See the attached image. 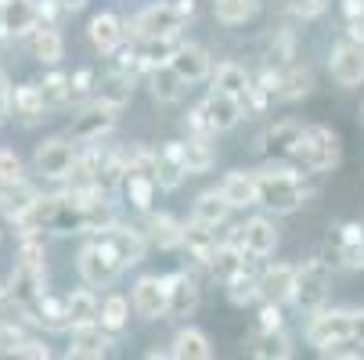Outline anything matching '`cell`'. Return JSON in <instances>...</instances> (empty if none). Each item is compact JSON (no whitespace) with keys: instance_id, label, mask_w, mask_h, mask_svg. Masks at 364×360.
<instances>
[{"instance_id":"obj_1","label":"cell","mask_w":364,"mask_h":360,"mask_svg":"<svg viewBox=\"0 0 364 360\" xmlns=\"http://www.w3.org/2000/svg\"><path fill=\"white\" fill-rule=\"evenodd\" d=\"M195 15V0H159L148 4L141 15L130 18V36L134 40H155V36H177L181 26Z\"/></svg>"},{"instance_id":"obj_2","label":"cell","mask_w":364,"mask_h":360,"mask_svg":"<svg viewBox=\"0 0 364 360\" xmlns=\"http://www.w3.org/2000/svg\"><path fill=\"white\" fill-rule=\"evenodd\" d=\"M339 151H343V144H339L336 130H328V126H303L299 144H296L289 163H296V166H303L310 173H328V170L339 166Z\"/></svg>"},{"instance_id":"obj_3","label":"cell","mask_w":364,"mask_h":360,"mask_svg":"<svg viewBox=\"0 0 364 360\" xmlns=\"http://www.w3.org/2000/svg\"><path fill=\"white\" fill-rule=\"evenodd\" d=\"M252 177H256V202L274 213H296L306 202V187L299 184L292 170H264Z\"/></svg>"},{"instance_id":"obj_4","label":"cell","mask_w":364,"mask_h":360,"mask_svg":"<svg viewBox=\"0 0 364 360\" xmlns=\"http://www.w3.org/2000/svg\"><path fill=\"white\" fill-rule=\"evenodd\" d=\"M328 285H332V271L328 260H306L303 267H296V281H292V302L299 310L314 314L328 299Z\"/></svg>"},{"instance_id":"obj_5","label":"cell","mask_w":364,"mask_h":360,"mask_svg":"<svg viewBox=\"0 0 364 360\" xmlns=\"http://www.w3.org/2000/svg\"><path fill=\"white\" fill-rule=\"evenodd\" d=\"M119 112H123V109L109 105V101H101V97L87 101V105L73 116V123H69V141H76V144H94V141H101V137L116 126Z\"/></svg>"},{"instance_id":"obj_6","label":"cell","mask_w":364,"mask_h":360,"mask_svg":"<svg viewBox=\"0 0 364 360\" xmlns=\"http://www.w3.org/2000/svg\"><path fill=\"white\" fill-rule=\"evenodd\" d=\"M76 267H80V278H83L87 285H109V281H116L119 271H123L116 249H112L105 238H97V241L83 245Z\"/></svg>"},{"instance_id":"obj_7","label":"cell","mask_w":364,"mask_h":360,"mask_svg":"<svg viewBox=\"0 0 364 360\" xmlns=\"http://www.w3.org/2000/svg\"><path fill=\"white\" fill-rule=\"evenodd\" d=\"M43 281H47V267H43V263L18 260V263L11 267V274H8V288H4V295H8V302H15L18 310L26 314L29 306L43 295Z\"/></svg>"},{"instance_id":"obj_8","label":"cell","mask_w":364,"mask_h":360,"mask_svg":"<svg viewBox=\"0 0 364 360\" xmlns=\"http://www.w3.org/2000/svg\"><path fill=\"white\" fill-rule=\"evenodd\" d=\"M328 263H339L346 271H364V227L346 220L328 234Z\"/></svg>"},{"instance_id":"obj_9","label":"cell","mask_w":364,"mask_h":360,"mask_svg":"<svg viewBox=\"0 0 364 360\" xmlns=\"http://www.w3.org/2000/svg\"><path fill=\"white\" fill-rule=\"evenodd\" d=\"M73 163H76V148L69 137H50L36 148L33 156V166L36 173H43L47 180H65L73 173Z\"/></svg>"},{"instance_id":"obj_10","label":"cell","mask_w":364,"mask_h":360,"mask_svg":"<svg viewBox=\"0 0 364 360\" xmlns=\"http://www.w3.org/2000/svg\"><path fill=\"white\" fill-rule=\"evenodd\" d=\"M328 69H332V80L346 90L360 87L364 83V43H353V40H339L332 47V58H328Z\"/></svg>"},{"instance_id":"obj_11","label":"cell","mask_w":364,"mask_h":360,"mask_svg":"<svg viewBox=\"0 0 364 360\" xmlns=\"http://www.w3.org/2000/svg\"><path fill=\"white\" fill-rule=\"evenodd\" d=\"M299 133H303V123H296V119H282V123L267 126L259 133V156L274 159V163H289L299 144Z\"/></svg>"},{"instance_id":"obj_12","label":"cell","mask_w":364,"mask_h":360,"mask_svg":"<svg viewBox=\"0 0 364 360\" xmlns=\"http://www.w3.org/2000/svg\"><path fill=\"white\" fill-rule=\"evenodd\" d=\"M343 339H350V310H314V317L306 324V342L325 349Z\"/></svg>"},{"instance_id":"obj_13","label":"cell","mask_w":364,"mask_h":360,"mask_svg":"<svg viewBox=\"0 0 364 360\" xmlns=\"http://www.w3.org/2000/svg\"><path fill=\"white\" fill-rule=\"evenodd\" d=\"M242 97H235V94H228V90H210V97L202 101V116H205V123H210V130L213 133H224V130H231V126H238V119H242Z\"/></svg>"},{"instance_id":"obj_14","label":"cell","mask_w":364,"mask_h":360,"mask_svg":"<svg viewBox=\"0 0 364 360\" xmlns=\"http://www.w3.org/2000/svg\"><path fill=\"white\" fill-rule=\"evenodd\" d=\"M130 306H134V314L144 317V321H159L166 317V281L163 278H141L134 285V295H130Z\"/></svg>"},{"instance_id":"obj_15","label":"cell","mask_w":364,"mask_h":360,"mask_svg":"<svg viewBox=\"0 0 364 360\" xmlns=\"http://www.w3.org/2000/svg\"><path fill=\"white\" fill-rule=\"evenodd\" d=\"M166 317L184 321L198 310V285L188 274H166Z\"/></svg>"},{"instance_id":"obj_16","label":"cell","mask_w":364,"mask_h":360,"mask_svg":"<svg viewBox=\"0 0 364 360\" xmlns=\"http://www.w3.org/2000/svg\"><path fill=\"white\" fill-rule=\"evenodd\" d=\"M101 238H105V241L116 249L123 271L134 267V263H141V260H144V252H148V238H144V231H137V227L112 224V227H105V234H101Z\"/></svg>"},{"instance_id":"obj_17","label":"cell","mask_w":364,"mask_h":360,"mask_svg":"<svg viewBox=\"0 0 364 360\" xmlns=\"http://www.w3.org/2000/svg\"><path fill=\"white\" fill-rule=\"evenodd\" d=\"M170 69L184 83H202L210 76V50L202 43H177V50L170 55Z\"/></svg>"},{"instance_id":"obj_18","label":"cell","mask_w":364,"mask_h":360,"mask_svg":"<svg viewBox=\"0 0 364 360\" xmlns=\"http://www.w3.org/2000/svg\"><path fill=\"white\" fill-rule=\"evenodd\" d=\"M245 353L256 360H289L292 356V339L282 328H256L245 339Z\"/></svg>"},{"instance_id":"obj_19","label":"cell","mask_w":364,"mask_h":360,"mask_svg":"<svg viewBox=\"0 0 364 360\" xmlns=\"http://www.w3.org/2000/svg\"><path fill=\"white\" fill-rule=\"evenodd\" d=\"M238 241L245 249V256H271L278 249V227L267 217H252L245 227H238Z\"/></svg>"},{"instance_id":"obj_20","label":"cell","mask_w":364,"mask_h":360,"mask_svg":"<svg viewBox=\"0 0 364 360\" xmlns=\"http://www.w3.org/2000/svg\"><path fill=\"white\" fill-rule=\"evenodd\" d=\"M36 26V0H0V29L8 36H29Z\"/></svg>"},{"instance_id":"obj_21","label":"cell","mask_w":364,"mask_h":360,"mask_svg":"<svg viewBox=\"0 0 364 360\" xmlns=\"http://www.w3.org/2000/svg\"><path fill=\"white\" fill-rule=\"evenodd\" d=\"M292 281H296V267L292 263H271L259 274V299L267 302H289L292 299Z\"/></svg>"},{"instance_id":"obj_22","label":"cell","mask_w":364,"mask_h":360,"mask_svg":"<svg viewBox=\"0 0 364 360\" xmlns=\"http://www.w3.org/2000/svg\"><path fill=\"white\" fill-rule=\"evenodd\" d=\"M29 50H33V58L43 62V65H58L62 55H65V40L55 26H47V22H36L33 33H29Z\"/></svg>"},{"instance_id":"obj_23","label":"cell","mask_w":364,"mask_h":360,"mask_svg":"<svg viewBox=\"0 0 364 360\" xmlns=\"http://www.w3.org/2000/svg\"><path fill=\"white\" fill-rule=\"evenodd\" d=\"M181 245L195 256L198 263H205V260L213 256V249L220 245V241H217V227H213V224H202V220L191 217L188 224H181Z\"/></svg>"},{"instance_id":"obj_24","label":"cell","mask_w":364,"mask_h":360,"mask_svg":"<svg viewBox=\"0 0 364 360\" xmlns=\"http://www.w3.org/2000/svg\"><path fill=\"white\" fill-rule=\"evenodd\" d=\"M112 346V335L101 328V324H83L73 328V342H69V356H83V360H97L105 356Z\"/></svg>"},{"instance_id":"obj_25","label":"cell","mask_w":364,"mask_h":360,"mask_svg":"<svg viewBox=\"0 0 364 360\" xmlns=\"http://www.w3.org/2000/svg\"><path fill=\"white\" fill-rule=\"evenodd\" d=\"M87 36H90V43L101 50V55H112V50L123 43V36H127V26H123L112 11H101V15L90 18Z\"/></svg>"},{"instance_id":"obj_26","label":"cell","mask_w":364,"mask_h":360,"mask_svg":"<svg viewBox=\"0 0 364 360\" xmlns=\"http://www.w3.org/2000/svg\"><path fill=\"white\" fill-rule=\"evenodd\" d=\"M177 151H181V166H184L188 177L205 173V170L217 163V148L210 144V137H188V141H177Z\"/></svg>"},{"instance_id":"obj_27","label":"cell","mask_w":364,"mask_h":360,"mask_svg":"<svg viewBox=\"0 0 364 360\" xmlns=\"http://www.w3.org/2000/svg\"><path fill=\"white\" fill-rule=\"evenodd\" d=\"M26 317L33 321V324H40V328H47V332H65L69 328V317H65V299H58V295H40L29 310H26Z\"/></svg>"},{"instance_id":"obj_28","label":"cell","mask_w":364,"mask_h":360,"mask_svg":"<svg viewBox=\"0 0 364 360\" xmlns=\"http://www.w3.org/2000/svg\"><path fill=\"white\" fill-rule=\"evenodd\" d=\"M184 177H188V173H184V166H181L177 141H170L163 151H155V184H159V191H177Z\"/></svg>"},{"instance_id":"obj_29","label":"cell","mask_w":364,"mask_h":360,"mask_svg":"<svg viewBox=\"0 0 364 360\" xmlns=\"http://www.w3.org/2000/svg\"><path fill=\"white\" fill-rule=\"evenodd\" d=\"M148 83H151V97L163 101V105H173V101H181V94H184V87H188V83L170 69V62L148 69Z\"/></svg>"},{"instance_id":"obj_30","label":"cell","mask_w":364,"mask_h":360,"mask_svg":"<svg viewBox=\"0 0 364 360\" xmlns=\"http://www.w3.org/2000/svg\"><path fill=\"white\" fill-rule=\"evenodd\" d=\"M8 112H15L26 123H36L47 109H43V97H40V83H22L11 87V101H8Z\"/></svg>"},{"instance_id":"obj_31","label":"cell","mask_w":364,"mask_h":360,"mask_svg":"<svg viewBox=\"0 0 364 360\" xmlns=\"http://www.w3.org/2000/svg\"><path fill=\"white\" fill-rule=\"evenodd\" d=\"M220 195L228 198L231 209H245V205H256V177L245 173V170H235V173L224 177Z\"/></svg>"},{"instance_id":"obj_32","label":"cell","mask_w":364,"mask_h":360,"mask_svg":"<svg viewBox=\"0 0 364 360\" xmlns=\"http://www.w3.org/2000/svg\"><path fill=\"white\" fill-rule=\"evenodd\" d=\"M245 249L242 245H217L213 249V256H210V260H205V267H210V274L213 278H220V281H228V278H235L238 271H245Z\"/></svg>"},{"instance_id":"obj_33","label":"cell","mask_w":364,"mask_h":360,"mask_svg":"<svg viewBox=\"0 0 364 360\" xmlns=\"http://www.w3.org/2000/svg\"><path fill=\"white\" fill-rule=\"evenodd\" d=\"M119 187H123L127 202L134 205V209H141V213H148L155 195H159V184H155V177H148V173H123Z\"/></svg>"},{"instance_id":"obj_34","label":"cell","mask_w":364,"mask_h":360,"mask_svg":"<svg viewBox=\"0 0 364 360\" xmlns=\"http://www.w3.org/2000/svg\"><path fill=\"white\" fill-rule=\"evenodd\" d=\"M148 245H159V249H177L181 245V224L170 213H151L148 209V227H144Z\"/></svg>"},{"instance_id":"obj_35","label":"cell","mask_w":364,"mask_h":360,"mask_svg":"<svg viewBox=\"0 0 364 360\" xmlns=\"http://www.w3.org/2000/svg\"><path fill=\"white\" fill-rule=\"evenodd\" d=\"M65 317H69V328L97 324V299L90 288H76L65 295Z\"/></svg>"},{"instance_id":"obj_36","label":"cell","mask_w":364,"mask_h":360,"mask_svg":"<svg viewBox=\"0 0 364 360\" xmlns=\"http://www.w3.org/2000/svg\"><path fill=\"white\" fill-rule=\"evenodd\" d=\"M97 324L105 328L109 335H119L130 324V302L123 295H105L97 302Z\"/></svg>"},{"instance_id":"obj_37","label":"cell","mask_w":364,"mask_h":360,"mask_svg":"<svg viewBox=\"0 0 364 360\" xmlns=\"http://www.w3.org/2000/svg\"><path fill=\"white\" fill-rule=\"evenodd\" d=\"M173 356H181V360H210L213 346H210V339H205V332L181 328L177 339H173Z\"/></svg>"},{"instance_id":"obj_38","label":"cell","mask_w":364,"mask_h":360,"mask_svg":"<svg viewBox=\"0 0 364 360\" xmlns=\"http://www.w3.org/2000/svg\"><path fill=\"white\" fill-rule=\"evenodd\" d=\"M228 213H231V205H228V198L220 195V187H217V191H202V195L195 198V209H191L195 220L213 224V227H220V224L228 220Z\"/></svg>"},{"instance_id":"obj_39","label":"cell","mask_w":364,"mask_h":360,"mask_svg":"<svg viewBox=\"0 0 364 360\" xmlns=\"http://www.w3.org/2000/svg\"><path fill=\"white\" fill-rule=\"evenodd\" d=\"M97 97H101V101H109V105H116V109H127V105H130V97H134V80H130L127 72L112 69L105 80L97 83Z\"/></svg>"},{"instance_id":"obj_40","label":"cell","mask_w":364,"mask_h":360,"mask_svg":"<svg viewBox=\"0 0 364 360\" xmlns=\"http://www.w3.org/2000/svg\"><path fill=\"white\" fill-rule=\"evenodd\" d=\"M310 90H314V72H310V65H292L289 72H282V83H278L282 101H299Z\"/></svg>"},{"instance_id":"obj_41","label":"cell","mask_w":364,"mask_h":360,"mask_svg":"<svg viewBox=\"0 0 364 360\" xmlns=\"http://www.w3.org/2000/svg\"><path fill=\"white\" fill-rule=\"evenodd\" d=\"M40 97H43V109H65L69 101L76 97L73 94V80L65 72H50L43 83H40Z\"/></svg>"},{"instance_id":"obj_42","label":"cell","mask_w":364,"mask_h":360,"mask_svg":"<svg viewBox=\"0 0 364 360\" xmlns=\"http://www.w3.org/2000/svg\"><path fill=\"white\" fill-rule=\"evenodd\" d=\"M33 198H36V191H33L26 180H0V209L8 213V220H11L18 209H26Z\"/></svg>"},{"instance_id":"obj_43","label":"cell","mask_w":364,"mask_h":360,"mask_svg":"<svg viewBox=\"0 0 364 360\" xmlns=\"http://www.w3.org/2000/svg\"><path fill=\"white\" fill-rule=\"evenodd\" d=\"M249 83H252L249 72H245L242 65H235V62H220L217 72H213V87H217V90H228V94H235V97H245Z\"/></svg>"},{"instance_id":"obj_44","label":"cell","mask_w":364,"mask_h":360,"mask_svg":"<svg viewBox=\"0 0 364 360\" xmlns=\"http://www.w3.org/2000/svg\"><path fill=\"white\" fill-rule=\"evenodd\" d=\"M224 285H228V299H231L235 306H242V310L259 299V278H252L249 271H238V274L228 278Z\"/></svg>"},{"instance_id":"obj_45","label":"cell","mask_w":364,"mask_h":360,"mask_svg":"<svg viewBox=\"0 0 364 360\" xmlns=\"http://www.w3.org/2000/svg\"><path fill=\"white\" fill-rule=\"evenodd\" d=\"M256 0H213V15L224 22V26H242L256 15Z\"/></svg>"},{"instance_id":"obj_46","label":"cell","mask_w":364,"mask_h":360,"mask_svg":"<svg viewBox=\"0 0 364 360\" xmlns=\"http://www.w3.org/2000/svg\"><path fill=\"white\" fill-rule=\"evenodd\" d=\"M11 353H15V356H29V360H47V356H50V349H47L40 339H26V335L11 346Z\"/></svg>"},{"instance_id":"obj_47","label":"cell","mask_w":364,"mask_h":360,"mask_svg":"<svg viewBox=\"0 0 364 360\" xmlns=\"http://www.w3.org/2000/svg\"><path fill=\"white\" fill-rule=\"evenodd\" d=\"M0 180H22V159L8 148H0Z\"/></svg>"},{"instance_id":"obj_48","label":"cell","mask_w":364,"mask_h":360,"mask_svg":"<svg viewBox=\"0 0 364 360\" xmlns=\"http://www.w3.org/2000/svg\"><path fill=\"white\" fill-rule=\"evenodd\" d=\"M184 130H188V137H213L210 123H205V116H202V105L184 116Z\"/></svg>"},{"instance_id":"obj_49","label":"cell","mask_w":364,"mask_h":360,"mask_svg":"<svg viewBox=\"0 0 364 360\" xmlns=\"http://www.w3.org/2000/svg\"><path fill=\"white\" fill-rule=\"evenodd\" d=\"M22 339V328L15 324V317H4V324H0V349H8L11 353V346Z\"/></svg>"},{"instance_id":"obj_50","label":"cell","mask_w":364,"mask_h":360,"mask_svg":"<svg viewBox=\"0 0 364 360\" xmlns=\"http://www.w3.org/2000/svg\"><path fill=\"white\" fill-rule=\"evenodd\" d=\"M259 328H282L278 302H267V299H264V310H259Z\"/></svg>"},{"instance_id":"obj_51","label":"cell","mask_w":364,"mask_h":360,"mask_svg":"<svg viewBox=\"0 0 364 360\" xmlns=\"http://www.w3.org/2000/svg\"><path fill=\"white\" fill-rule=\"evenodd\" d=\"M350 342L364 349V310H350Z\"/></svg>"},{"instance_id":"obj_52","label":"cell","mask_w":364,"mask_h":360,"mask_svg":"<svg viewBox=\"0 0 364 360\" xmlns=\"http://www.w3.org/2000/svg\"><path fill=\"white\" fill-rule=\"evenodd\" d=\"M69 80H73V94L80 97V94H87V90H90V83H94V72H90V69H80V72H73Z\"/></svg>"},{"instance_id":"obj_53","label":"cell","mask_w":364,"mask_h":360,"mask_svg":"<svg viewBox=\"0 0 364 360\" xmlns=\"http://www.w3.org/2000/svg\"><path fill=\"white\" fill-rule=\"evenodd\" d=\"M292 4H296V11H299L303 18H314V15L325 11V0H292Z\"/></svg>"},{"instance_id":"obj_54","label":"cell","mask_w":364,"mask_h":360,"mask_svg":"<svg viewBox=\"0 0 364 360\" xmlns=\"http://www.w3.org/2000/svg\"><path fill=\"white\" fill-rule=\"evenodd\" d=\"M346 40L364 43V15L360 18H346Z\"/></svg>"},{"instance_id":"obj_55","label":"cell","mask_w":364,"mask_h":360,"mask_svg":"<svg viewBox=\"0 0 364 360\" xmlns=\"http://www.w3.org/2000/svg\"><path fill=\"white\" fill-rule=\"evenodd\" d=\"M343 15L346 18H360L364 15V0H343Z\"/></svg>"},{"instance_id":"obj_56","label":"cell","mask_w":364,"mask_h":360,"mask_svg":"<svg viewBox=\"0 0 364 360\" xmlns=\"http://www.w3.org/2000/svg\"><path fill=\"white\" fill-rule=\"evenodd\" d=\"M8 101H11V83H8L4 72H0V112H8Z\"/></svg>"},{"instance_id":"obj_57","label":"cell","mask_w":364,"mask_h":360,"mask_svg":"<svg viewBox=\"0 0 364 360\" xmlns=\"http://www.w3.org/2000/svg\"><path fill=\"white\" fill-rule=\"evenodd\" d=\"M55 4H58L62 11H83V8H87V0H55Z\"/></svg>"},{"instance_id":"obj_58","label":"cell","mask_w":364,"mask_h":360,"mask_svg":"<svg viewBox=\"0 0 364 360\" xmlns=\"http://www.w3.org/2000/svg\"><path fill=\"white\" fill-rule=\"evenodd\" d=\"M360 123H364V101H360Z\"/></svg>"},{"instance_id":"obj_59","label":"cell","mask_w":364,"mask_h":360,"mask_svg":"<svg viewBox=\"0 0 364 360\" xmlns=\"http://www.w3.org/2000/svg\"><path fill=\"white\" fill-rule=\"evenodd\" d=\"M4 116H8V112H0V119H4Z\"/></svg>"},{"instance_id":"obj_60","label":"cell","mask_w":364,"mask_h":360,"mask_svg":"<svg viewBox=\"0 0 364 360\" xmlns=\"http://www.w3.org/2000/svg\"><path fill=\"white\" fill-rule=\"evenodd\" d=\"M0 238H4V234H0Z\"/></svg>"}]
</instances>
